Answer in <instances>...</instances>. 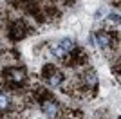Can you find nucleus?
<instances>
[{"instance_id":"obj_11","label":"nucleus","mask_w":121,"mask_h":119,"mask_svg":"<svg viewBox=\"0 0 121 119\" xmlns=\"http://www.w3.org/2000/svg\"><path fill=\"white\" fill-rule=\"evenodd\" d=\"M0 24H2V18H0Z\"/></svg>"},{"instance_id":"obj_3","label":"nucleus","mask_w":121,"mask_h":119,"mask_svg":"<svg viewBox=\"0 0 121 119\" xmlns=\"http://www.w3.org/2000/svg\"><path fill=\"white\" fill-rule=\"evenodd\" d=\"M74 47H76L74 40L65 36V38H60L58 42H52V43H51V54L56 56V58H60V60H63Z\"/></svg>"},{"instance_id":"obj_5","label":"nucleus","mask_w":121,"mask_h":119,"mask_svg":"<svg viewBox=\"0 0 121 119\" xmlns=\"http://www.w3.org/2000/svg\"><path fill=\"white\" fill-rule=\"evenodd\" d=\"M40 108H42V112L45 114L47 119H61V115H63L60 103H58L54 98H51V99H47V101H43V103H40Z\"/></svg>"},{"instance_id":"obj_9","label":"nucleus","mask_w":121,"mask_h":119,"mask_svg":"<svg viewBox=\"0 0 121 119\" xmlns=\"http://www.w3.org/2000/svg\"><path fill=\"white\" fill-rule=\"evenodd\" d=\"M107 20H108L110 25H117L119 24V13H108V15H107Z\"/></svg>"},{"instance_id":"obj_4","label":"nucleus","mask_w":121,"mask_h":119,"mask_svg":"<svg viewBox=\"0 0 121 119\" xmlns=\"http://www.w3.org/2000/svg\"><path fill=\"white\" fill-rule=\"evenodd\" d=\"M63 60H65V65H69V67H81V65L87 63L89 54L85 52V49H83V47H78V45H76V47H74V49H72Z\"/></svg>"},{"instance_id":"obj_2","label":"nucleus","mask_w":121,"mask_h":119,"mask_svg":"<svg viewBox=\"0 0 121 119\" xmlns=\"http://www.w3.org/2000/svg\"><path fill=\"white\" fill-rule=\"evenodd\" d=\"M33 33H35V29L24 18H16L13 22H9V25H7V36H9L11 42H20L27 34H33Z\"/></svg>"},{"instance_id":"obj_8","label":"nucleus","mask_w":121,"mask_h":119,"mask_svg":"<svg viewBox=\"0 0 121 119\" xmlns=\"http://www.w3.org/2000/svg\"><path fill=\"white\" fill-rule=\"evenodd\" d=\"M63 79H65V74H63L61 70L54 69V70H52V72L45 78V81H47V85H51V87H61Z\"/></svg>"},{"instance_id":"obj_10","label":"nucleus","mask_w":121,"mask_h":119,"mask_svg":"<svg viewBox=\"0 0 121 119\" xmlns=\"http://www.w3.org/2000/svg\"><path fill=\"white\" fill-rule=\"evenodd\" d=\"M103 18H105V7H101L96 13V20H103Z\"/></svg>"},{"instance_id":"obj_1","label":"nucleus","mask_w":121,"mask_h":119,"mask_svg":"<svg viewBox=\"0 0 121 119\" xmlns=\"http://www.w3.org/2000/svg\"><path fill=\"white\" fill-rule=\"evenodd\" d=\"M2 79H4L5 87H9L11 90H18L25 87L29 74L25 67H5L2 70Z\"/></svg>"},{"instance_id":"obj_7","label":"nucleus","mask_w":121,"mask_h":119,"mask_svg":"<svg viewBox=\"0 0 121 119\" xmlns=\"http://www.w3.org/2000/svg\"><path fill=\"white\" fill-rule=\"evenodd\" d=\"M11 110H13V98L7 92L0 90V115L9 114Z\"/></svg>"},{"instance_id":"obj_6","label":"nucleus","mask_w":121,"mask_h":119,"mask_svg":"<svg viewBox=\"0 0 121 119\" xmlns=\"http://www.w3.org/2000/svg\"><path fill=\"white\" fill-rule=\"evenodd\" d=\"M92 42L99 47V49H110L114 47V38L110 36V33H107V31H94V34H92Z\"/></svg>"}]
</instances>
